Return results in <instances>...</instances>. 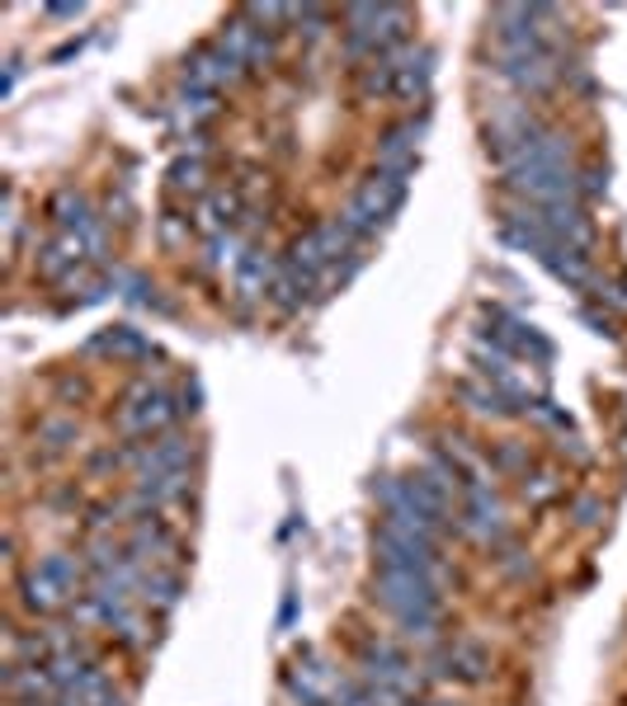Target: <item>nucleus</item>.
<instances>
[{
    "label": "nucleus",
    "instance_id": "nucleus-1",
    "mask_svg": "<svg viewBox=\"0 0 627 706\" xmlns=\"http://www.w3.org/2000/svg\"><path fill=\"white\" fill-rule=\"evenodd\" d=\"M411 174H415V170H387V165H378L369 180L354 189V199L344 203V212H340V222L350 226L354 240L378 236L382 226H387L396 212H402L406 189H411Z\"/></svg>",
    "mask_w": 627,
    "mask_h": 706
},
{
    "label": "nucleus",
    "instance_id": "nucleus-2",
    "mask_svg": "<svg viewBox=\"0 0 627 706\" xmlns=\"http://www.w3.org/2000/svg\"><path fill=\"white\" fill-rule=\"evenodd\" d=\"M180 415V405L170 400V392H161V386H151V382H142V386H132V392L124 396V405H118V415H114V424H118V434L124 438H151V434H166L170 429V419Z\"/></svg>",
    "mask_w": 627,
    "mask_h": 706
},
{
    "label": "nucleus",
    "instance_id": "nucleus-3",
    "mask_svg": "<svg viewBox=\"0 0 627 706\" xmlns=\"http://www.w3.org/2000/svg\"><path fill=\"white\" fill-rule=\"evenodd\" d=\"M496 71L514 85V90L543 95V90H552V85L562 81L566 57H562V52H556L552 43H543V47H524V52H500V57H496Z\"/></svg>",
    "mask_w": 627,
    "mask_h": 706
},
{
    "label": "nucleus",
    "instance_id": "nucleus-4",
    "mask_svg": "<svg viewBox=\"0 0 627 706\" xmlns=\"http://www.w3.org/2000/svg\"><path fill=\"white\" fill-rule=\"evenodd\" d=\"M444 579L434 575H402V570H378L373 575V598L392 617L415 612V608H444Z\"/></svg>",
    "mask_w": 627,
    "mask_h": 706
},
{
    "label": "nucleus",
    "instance_id": "nucleus-5",
    "mask_svg": "<svg viewBox=\"0 0 627 706\" xmlns=\"http://www.w3.org/2000/svg\"><path fill=\"white\" fill-rule=\"evenodd\" d=\"M425 674L434 683L472 687V683L491 678V655H486L477 641H439V645H429V655H425Z\"/></svg>",
    "mask_w": 627,
    "mask_h": 706
},
{
    "label": "nucleus",
    "instance_id": "nucleus-6",
    "mask_svg": "<svg viewBox=\"0 0 627 706\" xmlns=\"http://www.w3.org/2000/svg\"><path fill=\"white\" fill-rule=\"evenodd\" d=\"M458 533L477 537L486 546H504L510 537V514H504L496 485H467L458 504Z\"/></svg>",
    "mask_w": 627,
    "mask_h": 706
},
{
    "label": "nucleus",
    "instance_id": "nucleus-7",
    "mask_svg": "<svg viewBox=\"0 0 627 706\" xmlns=\"http://www.w3.org/2000/svg\"><path fill=\"white\" fill-rule=\"evenodd\" d=\"M453 392H458V400H463L472 415H481V419H524V415L533 410L529 400L500 392V386L481 382V377H463L458 386H453Z\"/></svg>",
    "mask_w": 627,
    "mask_h": 706
},
{
    "label": "nucleus",
    "instance_id": "nucleus-8",
    "mask_svg": "<svg viewBox=\"0 0 627 706\" xmlns=\"http://www.w3.org/2000/svg\"><path fill=\"white\" fill-rule=\"evenodd\" d=\"M425 118H406L396 122V128H387L378 137V165L387 170H415V161H421V141H425Z\"/></svg>",
    "mask_w": 627,
    "mask_h": 706
},
{
    "label": "nucleus",
    "instance_id": "nucleus-9",
    "mask_svg": "<svg viewBox=\"0 0 627 706\" xmlns=\"http://www.w3.org/2000/svg\"><path fill=\"white\" fill-rule=\"evenodd\" d=\"M392 95L396 99H425L429 95V81H434V52L429 47H415V52H402V57H392Z\"/></svg>",
    "mask_w": 627,
    "mask_h": 706
},
{
    "label": "nucleus",
    "instance_id": "nucleus-10",
    "mask_svg": "<svg viewBox=\"0 0 627 706\" xmlns=\"http://www.w3.org/2000/svg\"><path fill=\"white\" fill-rule=\"evenodd\" d=\"M321 288V278L317 274H307V269H298L293 259H284L278 264V278H274V288H269V302L278 307V311H302L307 307V297Z\"/></svg>",
    "mask_w": 627,
    "mask_h": 706
},
{
    "label": "nucleus",
    "instance_id": "nucleus-11",
    "mask_svg": "<svg viewBox=\"0 0 627 706\" xmlns=\"http://www.w3.org/2000/svg\"><path fill=\"white\" fill-rule=\"evenodd\" d=\"M274 278H278V264H274L269 250H246V255L236 259V292L246 297V302H255V297H269Z\"/></svg>",
    "mask_w": 627,
    "mask_h": 706
},
{
    "label": "nucleus",
    "instance_id": "nucleus-12",
    "mask_svg": "<svg viewBox=\"0 0 627 706\" xmlns=\"http://www.w3.org/2000/svg\"><path fill=\"white\" fill-rule=\"evenodd\" d=\"M180 598H184V575H180V570L151 565V570L142 575L137 603H147V608H156V612H170V608H180Z\"/></svg>",
    "mask_w": 627,
    "mask_h": 706
},
{
    "label": "nucleus",
    "instance_id": "nucleus-13",
    "mask_svg": "<svg viewBox=\"0 0 627 706\" xmlns=\"http://www.w3.org/2000/svg\"><path fill=\"white\" fill-rule=\"evenodd\" d=\"M548 274L562 278L566 288H595V269H589V250H576V245H552L543 255Z\"/></svg>",
    "mask_w": 627,
    "mask_h": 706
},
{
    "label": "nucleus",
    "instance_id": "nucleus-14",
    "mask_svg": "<svg viewBox=\"0 0 627 706\" xmlns=\"http://www.w3.org/2000/svg\"><path fill=\"white\" fill-rule=\"evenodd\" d=\"M52 222H57L62 232H72V236H85L91 226H99L95 207H91V199H85L81 189H57V199H52Z\"/></svg>",
    "mask_w": 627,
    "mask_h": 706
},
{
    "label": "nucleus",
    "instance_id": "nucleus-15",
    "mask_svg": "<svg viewBox=\"0 0 627 706\" xmlns=\"http://www.w3.org/2000/svg\"><path fill=\"white\" fill-rule=\"evenodd\" d=\"M232 217H236V193H232V189H208L203 199H199V212H194V222L203 226L208 236H217V232H232Z\"/></svg>",
    "mask_w": 627,
    "mask_h": 706
},
{
    "label": "nucleus",
    "instance_id": "nucleus-16",
    "mask_svg": "<svg viewBox=\"0 0 627 706\" xmlns=\"http://www.w3.org/2000/svg\"><path fill=\"white\" fill-rule=\"evenodd\" d=\"M91 349H99V353H114V359H151V340L142 330H132V325H114V330H104V334H95L91 340Z\"/></svg>",
    "mask_w": 627,
    "mask_h": 706
},
{
    "label": "nucleus",
    "instance_id": "nucleus-17",
    "mask_svg": "<svg viewBox=\"0 0 627 706\" xmlns=\"http://www.w3.org/2000/svg\"><path fill=\"white\" fill-rule=\"evenodd\" d=\"M76 438H81V424L72 415H47V419H39V429H33V448L62 457L66 448L76 443Z\"/></svg>",
    "mask_w": 627,
    "mask_h": 706
},
{
    "label": "nucleus",
    "instance_id": "nucleus-18",
    "mask_svg": "<svg viewBox=\"0 0 627 706\" xmlns=\"http://www.w3.org/2000/svg\"><path fill=\"white\" fill-rule=\"evenodd\" d=\"M208 170H203V161H199V156H180V161L176 165H170V193H199V199H203V193H208Z\"/></svg>",
    "mask_w": 627,
    "mask_h": 706
},
{
    "label": "nucleus",
    "instance_id": "nucleus-19",
    "mask_svg": "<svg viewBox=\"0 0 627 706\" xmlns=\"http://www.w3.org/2000/svg\"><path fill=\"white\" fill-rule=\"evenodd\" d=\"M392 81H396L392 62H373V66L359 71V95L363 99H387L392 95Z\"/></svg>",
    "mask_w": 627,
    "mask_h": 706
},
{
    "label": "nucleus",
    "instance_id": "nucleus-20",
    "mask_svg": "<svg viewBox=\"0 0 627 706\" xmlns=\"http://www.w3.org/2000/svg\"><path fill=\"white\" fill-rule=\"evenodd\" d=\"M241 250V236L236 232H217L208 236V250H203V269H222V264H232Z\"/></svg>",
    "mask_w": 627,
    "mask_h": 706
},
{
    "label": "nucleus",
    "instance_id": "nucleus-21",
    "mask_svg": "<svg viewBox=\"0 0 627 706\" xmlns=\"http://www.w3.org/2000/svg\"><path fill=\"white\" fill-rule=\"evenodd\" d=\"M189 232H194V217H180V212H166V217H161V245H166V250H180V245H189Z\"/></svg>",
    "mask_w": 627,
    "mask_h": 706
},
{
    "label": "nucleus",
    "instance_id": "nucleus-22",
    "mask_svg": "<svg viewBox=\"0 0 627 706\" xmlns=\"http://www.w3.org/2000/svg\"><path fill=\"white\" fill-rule=\"evenodd\" d=\"M529 419H533V424H543V429H556L562 438H566V429H571V415L562 410V405H552V400H533Z\"/></svg>",
    "mask_w": 627,
    "mask_h": 706
},
{
    "label": "nucleus",
    "instance_id": "nucleus-23",
    "mask_svg": "<svg viewBox=\"0 0 627 706\" xmlns=\"http://www.w3.org/2000/svg\"><path fill=\"white\" fill-rule=\"evenodd\" d=\"M556 490H562V481H556L552 471H533V475H524V500H529V504H548Z\"/></svg>",
    "mask_w": 627,
    "mask_h": 706
},
{
    "label": "nucleus",
    "instance_id": "nucleus-24",
    "mask_svg": "<svg viewBox=\"0 0 627 706\" xmlns=\"http://www.w3.org/2000/svg\"><path fill=\"white\" fill-rule=\"evenodd\" d=\"M571 518H576V527H599L604 523V500L599 494H581V500L571 504Z\"/></svg>",
    "mask_w": 627,
    "mask_h": 706
},
{
    "label": "nucleus",
    "instance_id": "nucleus-25",
    "mask_svg": "<svg viewBox=\"0 0 627 706\" xmlns=\"http://www.w3.org/2000/svg\"><path fill=\"white\" fill-rule=\"evenodd\" d=\"M491 471H524V475H529V457H524V448H519V443H500L496 457H491Z\"/></svg>",
    "mask_w": 627,
    "mask_h": 706
},
{
    "label": "nucleus",
    "instance_id": "nucleus-26",
    "mask_svg": "<svg viewBox=\"0 0 627 706\" xmlns=\"http://www.w3.org/2000/svg\"><path fill=\"white\" fill-rule=\"evenodd\" d=\"M604 189H608V170H599V165L581 170V199H604Z\"/></svg>",
    "mask_w": 627,
    "mask_h": 706
},
{
    "label": "nucleus",
    "instance_id": "nucleus-27",
    "mask_svg": "<svg viewBox=\"0 0 627 706\" xmlns=\"http://www.w3.org/2000/svg\"><path fill=\"white\" fill-rule=\"evenodd\" d=\"M47 14H52V20H76L81 6H72V0H62V6H47Z\"/></svg>",
    "mask_w": 627,
    "mask_h": 706
},
{
    "label": "nucleus",
    "instance_id": "nucleus-28",
    "mask_svg": "<svg viewBox=\"0 0 627 706\" xmlns=\"http://www.w3.org/2000/svg\"><path fill=\"white\" fill-rule=\"evenodd\" d=\"M411 706H458V702H434V697H415Z\"/></svg>",
    "mask_w": 627,
    "mask_h": 706
}]
</instances>
